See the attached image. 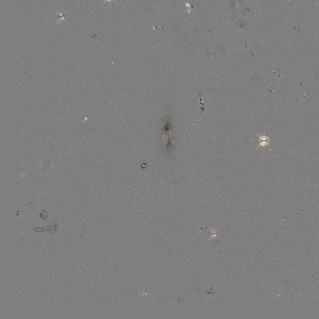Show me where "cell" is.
<instances>
[{"label":"cell","instance_id":"cell-1","mask_svg":"<svg viewBox=\"0 0 319 319\" xmlns=\"http://www.w3.org/2000/svg\"><path fill=\"white\" fill-rule=\"evenodd\" d=\"M259 147H266L267 145H269V139L268 136H265V135L259 136Z\"/></svg>","mask_w":319,"mask_h":319}]
</instances>
